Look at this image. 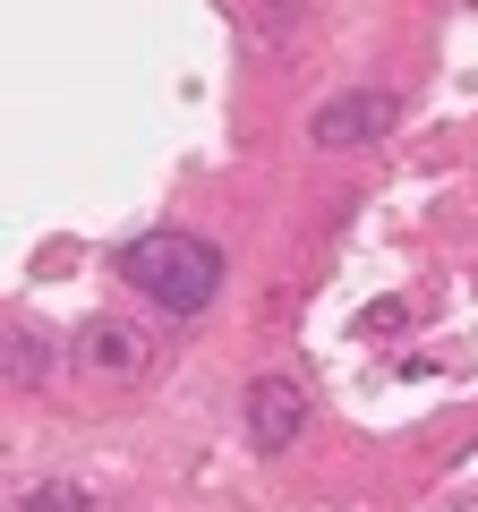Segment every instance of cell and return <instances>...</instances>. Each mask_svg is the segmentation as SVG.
<instances>
[{
    "mask_svg": "<svg viewBox=\"0 0 478 512\" xmlns=\"http://www.w3.org/2000/svg\"><path fill=\"white\" fill-rule=\"evenodd\" d=\"M120 282H129L154 316H205L222 299V248L205 231L163 222V231H137L129 248H120Z\"/></svg>",
    "mask_w": 478,
    "mask_h": 512,
    "instance_id": "obj_1",
    "label": "cell"
},
{
    "mask_svg": "<svg viewBox=\"0 0 478 512\" xmlns=\"http://www.w3.org/2000/svg\"><path fill=\"white\" fill-rule=\"evenodd\" d=\"M393 128H402V94L350 86V94H325V103H316L308 146L316 154H359V146H376V137H393Z\"/></svg>",
    "mask_w": 478,
    "mask_h": 512,
    "instance_id": "obj_2",
    "label": "cell"
},
{
    "mask_svg": "<svg viewBox=\"0 0 478 512\" xmlns=\"http://www.w3.org/2000/svg\"><path fill=\"white\" fill-rule=\"evenodd\" d=\"M239 410H248V444H257V453H282V444H299V427H308L299 376H257Z\"/></svg>",
    "mask_w": 478,
    "mask_h": 512,
    "instance_id": "obj_3",
    "label": "cell"
},
{
    "mask_svg": "<svg viewBox=\"0 0 478 512\" xmlns=\"http://www.w3.org/2000/svg\"><path fill=\"white\" fill-rule=\"evenodd\" d=\"M69 359H77V367H94V376H137V367H146V333H137L129 316H94V325L77 333Z\"/></svg>",
    "mask_w": 478,
    "mask_h": 512,
    "instance_id": "obj_4",
    "label": "cell"
},
{
    "mask_svg": "<svg viewBox=\"0 0 478 512\" xmlns=\"http://www.w3.org/2000/svg\"><path fill=\"white\" fill-rule=\"evenodd\" d=\"M9 376H18V384H43V376H52V342H43V333H9Z\"/></svg>",
    "mask_w": 478,
    "mask_h": 512,
    "instance_id": "obj_5",
    "label": "cell"
},
{
    "mask_svg": "<svg viewBox=\"0 0 478 512\" xmlns=\"http://www.w3.org/2000/svg\"><path fill=\"white\" fill-rule=\"evenodd\" d=\"M18 512H86V487L77 478H43V487L18 495Z\"/></svg>",
    "mask_w": 478,
    "mask_h": 512,
    "instance_id": "obj_6",
    "label": "cell"
}]
</instances>
